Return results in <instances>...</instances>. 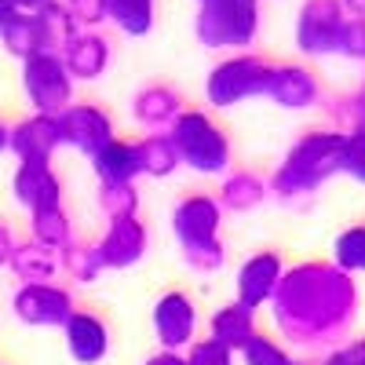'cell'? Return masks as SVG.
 I'll return each mask as SVG.
<instances>
[{"instance_id":"6da1fadb","label":"cell","mask_w":365,"mask_h":365,"mask_svg":"<svg viewBox=\"0 0 365 365\" xmlns=\"http://www.w3.org/2000/svg\"><path fill=\"white\" fill-rule=\"evenodd\" d=\"M270 314L282 336L296 347H340L358 318V285L332 259H303L285 267Z\"/></svg>"},{"instance_id":"7a4b0ae2","label":"cell","mask_w":365,"mask_h":365,"mask_svg":"<svg viewBox=\"0 0 365 365\" xmlns=\"http://www.w3.org/2000/svg\"><path fill=\"white\" fill-rule=\"evenodd\" d=\"M340 161H344V132L336 128L303 132L289 146L282 165L270 172L267 179L270 197H278L289 208H311L314 194L340 172Z\"/></svg>"},{"instance_id":"3957f363","label":"cell","mask_w":365,"mask_h":365,"mask_svg":"<svg viewBox=\"0 0 365 365\" xmlns=\"http://www.w3.org/2000/svg\"><path fill=\"white\" fill-rule=\"evenodd\" d=\"M223 208L216 194H187L172 208V234L182 249V263L197 274L220 270L227 259V249L220 241Z\"/></svg>"},{"instance_id":"277c9868","label":"cell","mask_w":365,"mask_h":365,"mask_svg":"<svg viewBox=\"0 0 365 365\" xmlns=\"http://www.w3.org/2000/svg\"><path fill=\"white\" fill-rule=\"evenodd\" d=\"M179 165L190 168L197 175H227L230 172V135L212 120V113L205 110H182L175 117V125L168 128Z\"/></svg>"},{"instance_id":"5b68a950","label":"cell","mask_w":365,"mask_h":365,"mask_svg":"<svg viewBox=\"0 0 365 365\" xmlns=\"http://www.w3.org/2000/svg\"><path fill=\"white\" fill-rule=\"evenodd\" d=\"M259 0H208L197 4L194 15V37L201 41V48L212 51H227V48H252L259 37Z\"/></svg>"},{"instance_id":"8992f818","label":"cell","mask_w":365,"mask_h":365,"mask_svg":"<svg viewBox=\"0 0 365 365\" xmlns=\"http://www.w3.org/2000/svg\"><path fill=\"white\" fill-rule=\"evenodd\" d=\"M274 63H267L256 51H234L227 58H220L216 66L205 77V99L216 110H230L241 106L256 96H267V81H270Z\"/></svg>"},{"instance_id":"52a82bcc","label":"cell","mask_w":365,"mask_h":365,"mask_svg":"<svg viewBox=\"0 0 365 365\" xmlns=\"http://www.w3.org/2000/svg\"><path fill=\"white\" fill-rule=\"evenodd\" d=\"M22 91L34 113H51L58 117L73 103V77L58 51H41L22 63Z\"/></svg>"},{"instance_id":"ba28073f","label":"cell","mask_w":365,"mask_h":365,"mask_svg":"<svg viewBox=\"0 0 365 365\" xmlns=\"http://www.w3.org/2000/svg\"><path fill=\"white\" fill-rule=\"evenodd\" d=\"M347 11L340 0H303L296 11V48L311 58L340 55V37L347 26Z\"/></svg>"},{"instance_id":"9c48e42d","label":"cell","mask_w":365,"mask_h":365,"mask_svg":"<svg viewBox=\"0 0 365 365\" xmlns=\"http://www.w3.org/2000/svg\"><path fill=\"white\" fill-rule=\"evenodd\" d=\"M11 311L22 325L34 329H63L70 314L77 311L73 292L66 285L55 282H34V285H19L11 296Z\"/></svg>"},{"instance_id":"30bf717a","label":"cell","mask_w":365,"mask_h":365,"mask_svg":"<svg viewBox=\"0 0 365 365\" xmlns=\"http://www.w3.org/2000/svg\"><path fill=\"white\" fill-rule=\"evenodd\" d=\"M58 128H63V146H73L91 161L106 143L117 139L113 132V117L96 106V103H70L58 113Z\"/></svg>"},{"instance_id":"8fae6325","label":"cell","mask_w":365,"mask_h":365,"mask_svg":"<svg viewBox=\"0 0 365 365\" xmlns=\"http://www.w3.org/2000/svg\"><path fill=\"white\" fill-rule=\"evenodd\" d=\"M150 325H154V336L161 344V351H182L194 344L197 332V307L187 292L168 289L154 299V311H150Z\"/></svg>"},{"instance_id":"7c38bea8","label":"cell","mask_w":365,"mask_h":365,"mask_svg":"<svg viewBox=\"0 0 365 365\" xmlns=\"http://www.w3.org/2000/svg\"><path fill=\"white\" fill-rule=\"evenodd\" d=\"M282 274H285V259H282V252H274V249L252 252L245 263L237 267V278H234L237 303H241V307H249V311L270 307L274 292H278Z\"/></svg>"},{"instance_id":"4fadbf2b","label":"cell","mask_w":365,"mask_h":365,"mask_svg":"<svg viewBox=\"0 0 365 365\" xmlns=\"http://www.w3.org/2000/svg\"><path fill=\"white\" fill-rule=\"evenodd\" d=\"M103 270H128L135 267L146 249H150V230L139 216H125V220H110V227L103 230V237L96 241Z\"/></svg>"},{"instance_id":"5bb4252c","label":"cell","mask_w":365,"mask_h":365,"mask_svg":"<svg viewBox=\"0 0 365 365\" xmlns=\"http://www.w3.org/2000/svg\"><path fill=\"white\" fill-rule=\"evenodd\" d=\"M267 99L282 110H311L322 99V84L311 66L303 63H278L267 81Z\"/></svg>"},{"instance_id":"9a60e30c","label":"cell","mask_w":365,"mask_h":365,"mask_svg":"<svg viewBox=\"0 0 365 365\" xmlns=\"http://www.w3.org/2000/svg\"><path fill=\"white\" fill-rule=\"evenodd\" d=\"M58 146H63V128H58V117L51 113L22 117L19 125H11L8 135V150L19 161H51Z\"/></svg>"},{"instance_id":"2e32d148","label":"cell","mask_w":365,"mask_h":365,"mask_svg":"<svg viewBox=\"0 0 365 365\" xmlns=\"http://www.w3.org/2000/svg\"><path fill=\"white\" fill-rule=\"evenodd\" d=\"M11 194L29 212L51 208V205H63V179L51 168V161H19L11 175Z\"/></svg>"},{"instance_id":"e0dca14e","label":"cell","mask_w":365,"mask_h":365,"mask_svg":"<svg viewBox=\"0 0 365 365\" xmlns=\"http://www.w3.org/2000/svg\"><path fill=\"white\" fill-rule=\"evenodd\" d=\"M63 340L77 365H99L110 354V325L99 314L77 307L70 314V322L63 325Z\"/></svg>"},{"instance_id":"ac0fdd59","label":"cell","mask_w":365,"mask_h":365,"mask_svg":"<svg viewBox=\"0 0 365 365\" xmlns=\"http://www.w3.org/2000/svg\"><path fill=\"white\" fill-rule=\"evenodd\" d=\"M58 55H63V63L77 81H99L110 66V41L103 34H96V29H77V34L58 48Z\"/></svg>"},{"instance_id":"d6986e66","label":"cell","mask_w":365,"mask_h":365,"mask_svg":"<svg viewBox=\"0 0 365 365\" xmlns=\"http://www.w3.org/2000/svg\"><path fill=\"white\" fill-rule=\"evenodd\" d=\"M182 110V96L172 84H146L132 96V120L146 132H168Z\"/></svg>"},{"instance_id":"ffe728a7","label":"cell","mask_w":365,"mask_h":365,"mask_svg":"<svg viewBox=\"0 0 365 365\" xmlns=\"http://www.w3.org/2000/svg\"><path fill=\"white\" fill-rule=\"evenodd\" d=\"M0 44H4V51L15 55L19 63H26V58H34L41 51H58L37 11H19L4 29H0Z\"/></svg>"},{"instance_id":"44dd1931","label":"cell","mask_w":365,"mask_h":365,"mask_svg":"<svg viewBox=\"0 0 365 365\" xmlns=\"http://www.w3.org/2000/svg\"><path fill=\"white\" fill-rule=\"evenodd\" d=\"M208 336L220 340L223 347H230L237 354L241 347L256 336V311L241 307L237 299L234 303H223V307L212 311V318H208Z\"/></svg>"},{"instance_id":"7402d4cb","label":"cell","mask_w":365,"mask_h":365,"mask_svg":"<svg viewBox=\"0 0 365 365\" xmlns=\"http://www.w3.org/2000/svg\"><path fill=\"white\" fill-rule=\"evenodd\" d=\"M267 197H270L267 179L256 175V172H249V168L227 172V175H223V187H220V194H216V201H220L223 212H252V208H259Z\"/></svg>"},{"instance_id":"603a6c76","label":"cell","mask_w":365,"mask_h":365,"mask_svg":"<svg viewBox=\"0 0 365 365\" xmlns=\"http://www.w3.org/2000/svg\"><path fill=\"white\" fill-rule=\"evenodd\" d=\"M91 172L99 182H135L139 172V150L128 139H113L106 143L96 158H91Z\"/></svg>"},{"instance_id":"cb8c5ba5","label":"cell","mask_w":365,"mask_h":365,"mask_svg":"<svg viewBox=\"0 0 365 365\" xmlns=\"http://www.w3.org/2000/svg\"><path fill=\"white\" fill-rule=\"evenodd\" d=\"M11 274L22 282V285H34V282H55V274H58V252L37 245L34 237H26L15 245L11 252Z\"/></svg>"},{"instance_id":"d4e9b609","label":"cell","mask_w":365,"mask_h":365,"mask_svg":"<svg viewBox=\"0 0 365 365\" xmlns=\"http://www.w3.org/2000/svg\"><path fill=\"white\" fill-rule=\"evenodd\" d=\"M29 237L37 245L51 249V252H63L70 241H73V223H70V212L63 205H51V208H37L29 212Z\"/></svg>"},{"instance_id":"484cf974","label":"cell","mask_w":365,"mask_h":365,"mask_svg":"<svg viewBox=\"0 0 365 365\" xmlns=\"http://www.w3.org/2000/svg\"><path fill=\"white\" fill-rule=\"evenodd\" d=\"M139 150V172L150 175V179H168L175 175L182 165H179V154H175V143L168 132H150L135 143Z\"/></svg>"},{"instance_id":"4316f807","label":"cell","mask_w":365,"mask_h":365,"mask_svg":"<svg viewBox=\"0 0 365 365\" xmlns=\"http://www.w3.org/2000/svg\"><path fill=\"white\" fill-rule=\"evenodd\" d=\"M158 0H106V19L125 37H146L154 29Z\"/></svg>"},{"instance_id":"83f0119b","label":"cell","mask_w":365,"mask_h":365,"mask_svg":"<svg viewBox=\"0 0 365 365\" xmlns=\"http://www.w3.org/2000/svg\"><path fill=\"white\" fill-rule=\"evenodd\" d=\"M58 270L73 278L77 285H91L103 274V259H99V249L88 245V241H70V245L58 252Z\"/></svg>"},{"instance_id":"f1b7e54d","label":"cell","mask_w":365,"mask_h":365,"mask_svg":"<svg viewBox=\"0 0 365 365\" xmlns=\"http://www.w3.org/2000/svg\"><path fill=\"white\" fill-rule=\"evenodd\" d=\"M96 205L106 220H125L139 216V187L135 182H99Z\"/></svg>"},{"instance_id":"f546056e","label":"cell","mask_w":365,"mask_h":365,"mask_svg":"<svg viewBox=\"0 0 365 365\" xmlns=\"http://www.w3.org/2000/svg\"><path fill=\"white\" fill-rule=\"evenodd\" d=\"M332 263L344 274H351V278L365 274V223H354L336 234V241H332Z\"/></svg>"},{"instance_id":"4dcf8cb0","label":"cell","mask_w":365,"mask_h":365,"mask_svg":"<svg viewBox=\"0 0 365 365\" xmlns=\"http://www.w3.org/2000/svg\"><path fill=\"white\" fill-rule=\"evenodd\" d=\"M237 358L245 361V365H299V361L289 354V347H282L278 340L263 336V332H256V336L237 351Z\"/></svg>"},{"instance_id":"1f68e13d","label":"cell","mask_w":365,"mask_h":365,"mask_svg":"<svg viewBox=\"0 0 365 365\" xmlns=\"http://www.w3.org/2000/svg\"><path fill=\"white\" fill-rule=\"evenodd\" d=\"M340 172L351 175L354 182H365V128H354L344 135V161Z\"/></svg>"},{"instance_id":"d6a6232c","label":"cell","mask_w":365,"mask_h":365,"mask_svg":"<svg viewBox=\"0 0 365 365\" xmlns=\"http://www.w3.org/2000/svg\"><path fill=\"white\" fill-rule=\"evenodd\" d=\"M234 351L230 347H223L220 340H194L190 347H187V365H234Z\"/></svg>"},{"instance_id":"836d02e7","label":"cell","mask_w":365,"mask_h":365,"mask_svg":"<svg viewBox=\"0 0 365 365\" xmlns=\"http://www.w3.org/2000/svg\"><path fill=\"white\" fill-rule=\"evenodd\" d=\"M63 4L81 29H99L106 22V0H63Z\"/></svg>"},{"instance_id":"e575fe53","label":"cell","mask_w":365,"mask_h":365,"mask_svg":"<svg viewBox=\"0 0 365 365\" xmlns=\"http://www.w3.org/2000/svg\"><path fill=\"white\" fill-rule=\"evenodd\" d=\"M340 55L365 63V19H347L344 37H340Z\"/></svg>"},{"instance_id":"d590c367","label":"cell","mask_w":365,"mask_h":365,"mask_svg":"<svg viewBox=\"0 0 365 365\" xmlns=\"http://www.w3.org/2000/svg\"><path fill=\"white\" fill-rule=\"evenodd\" d=\"M322 365H365V336L347 340V344H340V347H332V351L325 354Z\"/></svg>"},{"instance_id":"8d00e7d4","label":"cell","mask_w":365,"mask_h":365,"mask_svg":"<svg viewBox=\"0 0 365 365\" xmlns=\"http://www.w3.org/2000/svg\"><path fill=\"white\" fill-rule=\"evenodd\" d=\"M15 245H19V241H15L11 227H8L4 220H0V267H8V263H11V252H15Z\"/></svg>"},{"instance_id":"74e56055","label":"cell","mask_w":365,"mask_h":365,"mask_svg":"<svg viewBox=\"0 0 365 365\" xmlns=\"http://www.w3.org/2000/svg\"><path fill=\"white\" fill-rule=\"evenodd\" d=\"M143 365H187V354L182 351H158V354H150Z\"/></svg>"},{"instance_id":"f35d334b","label":"cell","mask_w":365,"mask_h":365,"mask_svg":"<svg viewBox=\"0 0 365 365\" xmlns=\"http://www.w3.org/2000/svg\"><path fill=\"white\" fill-rule=\"evenodd\" d=\"M19 15V8H15V0H0V29H4L11 19Z\"/></svg>"},{"instance_id":"ab89813d","label":"cell","mask_w":365,"mask_h":365,"mask_svg":"<svg viewBox=\"0 0 365 365\" xmlns=\"http://www.w3.org/2000/svg\"><path fill=\"white\" fill-rule=\"evenodd\" d=\"M340 4L351 19H365V0H340Z\"/></svg>"},{"instance_id":"60d3db41","label":"cell","mask_w":365,"mask_h":365,"mask_svg":"<svg viewBox=\"0 0 365 365\" xmlns=\"http://www.w3.org/2000/svg\"><path fill=\"white\" fill-rule=\"evenodd\" d=\"M51 0H15V8L19 11H41V8H48Z\"/></svg>"},{"instance_id":"b9f144b4","label":"cell","mask_w":365,"mask_h":365,"mask_svg":"<svg viewBox=\"0 0 365 365\" xmlns=\"http://www.w3.org/2000/svg\"><path fill=\"white\" fill-rule=\"evenodd\" d=\"M8 135H11V128L4 125V120H0V154H4V150H8Z\"/></svg>"},{"instance_id":"7bdbcfd3","label":"cell","mask_w":365,"mask_h":365,"mask_svg":"<svg viewBox=\"0 0 365 365\" xmlns=\"http://www.w3.org/2000/svg\"><path fill=\"white\" fill-rule=\"evenodd\" d=\"M354 99H358V110H361V117H365V81L358 84V91H354Z\"/></svg>"},{"instance_id":"ee69618b","label":"cell","mask_w":365,"mask_h":365,"mask_svg":"<svg viewBox=\"0 0 365 365\" xmlns=\"http://www.w3.org/2000/svg\"><path fill=\"white\" fill-rule=\"evenodd\" d=\"M197 4H208V0H197Z\"/></svg>"}]
</instances>
